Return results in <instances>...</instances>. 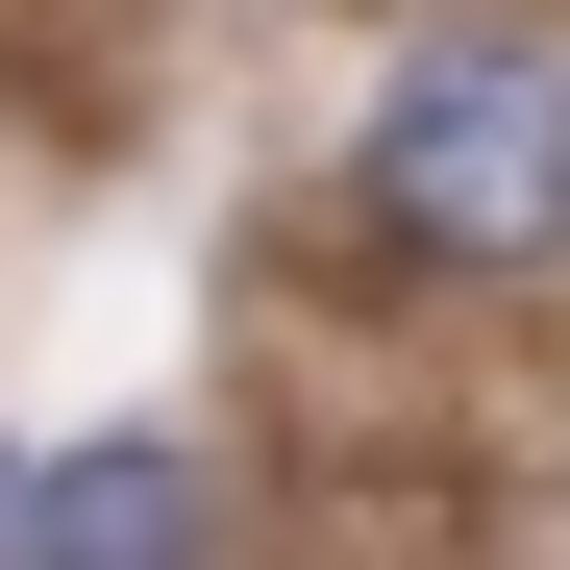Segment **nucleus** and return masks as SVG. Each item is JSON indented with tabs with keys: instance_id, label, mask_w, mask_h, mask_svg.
Instances as JSON below:
<instances>
[{
	"instance_id": "obj_3",
	"label": "nucleus",
	"mask_w": 570,
	"mask_h": 570,
	"mask_svg": "<svg viewBox=\"0 0 570 570\" xmlns=\"http://www.w3.org/2000/svg\"><path fill=\"white\" fill-rule=\"evenodd\" d=\"M0 521H26V446H0Z\"/></svg>"
},
{
	"instance_id": "obj_1",
	"label": "nucleus",
	"mask_w": 570,
	"mask_h": 570,
	"mask_svg": "<svg viewBox=\"0 0 570 570\" xmlns=\"http://www.w3.org/2000/svg\"><path fill=\"white\" fill-rule=\"evenodd\" d=\"M347 248L446 273V298H546L570 273V50L546 26H397V75L347 100Z\"/></svg>"
},
{
	"instance_id": "obj_2",
	"label": "nucleus",
	"mask_w": 570,
	"mask_h": 570,
	"mask_svg": "<svg viewBox=\"0 0 570 570\" xmlns=\"http://www.w3.org/2000/svg\"><path fill=\"white\" fill-rule=\"evenodd\" d=\"M224 521V446H50L0 546H199Z\"/></svg>"
}]
</instances>
